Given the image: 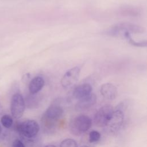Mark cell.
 Wrapping results in <instances>:
<instances>
[{
  "instance_id": "obj_1",
  "label": "cell",
  "mask_w": 147,
  "mask_h": 147,
  "mask_svg": "<svg viewBox=\"0 0 147 147\" xmlns=\"http://www.w3.org/2000/svg\"><path fill=\"white\" fill-rule=\"evenodd\" d=\"M145 30V28L129 22H121L110 27L106 30L104 33L111 37L123 38L126 32L140 33L144 32Z\"/></svg>"
},
{
  "instance_id": "obj_2",
  "label": "cell",
  "mask_w": 147,
  "mask_h": 147,
  "mask_svg": "<svg viewBox=\"0 0 147 147\" xmlns=\"http://www.w3.org/2000/svg\"><path fill=\"white\" fill-rule=\"evenodd\" d=\"M91 119L86 115H80L74 118L69 124L70 131L75 136L86 132L91 126Z\"/></svg>"
},
{
  "instance_id": "obj_3",
  "label": "cell",
  "mask_w": 147,
  "mask_h": 147,
  "mask_svg": "<svg viewBox=\"0 0 147 147\" xmlns=\"http://www.w3.org/2000/svg\"><path fill=\"white\" fill-rule=\"evenodd\" d=\"M63 113V109L60 106L57 105H51L46 110L42 117L43 124L48 127H52L61 117Z\"/></svg>"
},
{
  "instance_id": "obj_4",
  "label": "cell",
  "mask_w": 147,
  "mask_h": 147,
  "mask_svg": "<svg viewBox=\"0 0 147 147\" xmlns=\"http://www.w3.org/2000/svg\"><path fill=\"white\" fill-rule=\"evenodd\" d=\"M114 109L110 105H106L100 107L95 113L94 122L99 127L107 126L111 117Z\"/></svg>"
},
{
  "instance_id": "obj_5",
  "label": "cell",
  "mask_w": 147,
  "mask_h": 147,
  "mask_svg": "<svg viewBox=\"0 0 147 147\" xmlns=\"http://www.w3.org/2000/svg\"><path fill=\"white\" fill-rule=\"evenodd\" d=\"M20 133L28 138H32L37 136L40 126L38 123L34 120L28 119L21 122L18 126Z\"/></svg>"
},
{
  "instance_id": "obj_6",
  "label": "cell",
  "mask_w": 147,
  "mask_h": 147,
  "mask_svg": "<svg viewBox=\"0 0 147 147\" xmlns=\"http://www.w3.org/2000/svg\"><path fill=\"white\" fill-rule=\"evenodd\" d=\"M25 103L21 94L16 93L11 98L10 111L13 117L16 119L21 118L25 111Z\"/></svg>"
},
{
  "instance_id": "obj_7",
  "label": "cell",
  "mask_w": 147,
  "mask_h": 147,
  "mask_svg": "<svg viewBox=\"0 0 147 147\" xmlns=\"http://www.w3.org/2000/svg\"><path fill=\"white\" fill-rule=\"evenodd\" d=\"M80 74V68L76 66L68 69L63 76L60 83L63 87L70 88L76 84Z\"/></svg>"
},
{
  "instance_id": "obj_8",
  "label": "cell",
  "mask_w": 147,
  "mask_h": 147,
  "mask_svg": "<svg viewBox=\"0 0 147 147\" xmlns=\"http://www.w3.org/2000/svg\"><path fill=\"white\" fill-rule=\"evenodd\" d=\"M124 114L122 110L121 109L114 110L111 117L107 125L109 131L112 133H117L122 126Z\"/></svg>"
},
{
  "instance_id": "obj_9",
  "label": "cell",
  "mask_w": 147,
  "mask_h": 147,
  "mask_svg": "<svg viewBox=\"0 0 147 147\" xmlns=\"http://www.w3.org/2000/svg\"><path fill=\"white\" fill-rule=\"evenodd\" d=\"M96 102V96L94 94L91 93L90 95L79 99L75 105L76 111H84L93 106Z\"/></svg>"
},
{
  "instance_id": "obj_10",
  "label": "cell",
  "mask_w": 147,
  "mask_h": 147,
  "mask_svg": "<svg viewBox=\"0 0 147 147\" xmlns=\"http://www.w3.org/2000/svg\"><path fill=\"white\" fill-rule=\"evenodd\" d=\"M101 95L106 99L113 100L118 94L117 87L112 83H106L102 85L100 89Z\"/></svg>"
},
{
  "instance_id": "obj_11",
  "label": "cell",
  "mask_w": 147,
  "mask_h": 147,
  "mask_svg": "<svg viewBox=\"0 0 147 147\" xmlns=\"http://www.w3.org/2000/svg\"><path fill=\"white\" fill-rule=\"evenodd\" d=\"M92 90L91 86L88 83H83L76 86L73 91V96L76 99H80L90 95Z\"/></svg>"
},
{
  "instance_id": "obj_12",
  "label": "cell",
  "mask_w": 147,
  "mask_h": 147,
  "mask_svg": "<svg viewBox=\"0 0 147 147\" xmlns=\"http://www.w3.org/2000/svg\"><path fill=\"white\" fill-rule=\"evenodd\" d=\"M44 80L41 76H36L31 80L29 84V91L31 94L38 92L44 87Z\"/></svg>"
},
{
  "instance_id": "obj_13",
  "label": "cell",
  "mask_w": 147,
  "mask_h": 147,
  "mask_svg": "<svg viewBox=\"0 0 147 147\" xmlns=\"http://www.w3.org/2000/svg\"><path fill=\"white\" fill-rule=\"evenodd\" d=\"M1 122L2 125L6 128H10L13 125V118L9 115H4L1 118Z\"/></svg>"
},
{
  "instance_id": "obj_14",
  "label": "cell",
  "mask_w": 147,
  "mask_h": 147,
  "mask_svg": "<svg viewBox=\"0 0 147 147\" xmlns=\"http://www.w3.org/2000/svg\"><path fill=\"white\" fill-rule=\"evenodd\" d=\"M60 147H78L77 142L71 138H67L61 141Z\"/></svg>"
},
{
  "instance_id": "obj_15",
  "label": "cell",
  "mask_w": 147,
  "mask_h": 147,
  "mask_svg": "<svg viewBox=\"0 0 147 147\" xmlns=\"http://www.w3.org/2000/svg\"><path fill=\"white\" fill-rule=\"evenodd\" d=\"M100 138V134L99 132L96 130H92L90 131L89 134V141L91 143L96 142Z\"/></svg>"
},
{
  "instance_id": "obj_16",
  "label": "cell",
  "mask_w": 147,
  "mask_h": 147,
  "mask_svg": "<svg viewBox=\"0 0 147 147\" xmlns=\"http://www.w3.org/2000/svg\"><path fill=\"white\" fill-rule=\"evenodd\" d=\"M128 42L131 44L132 45H134V46H136V47H146V41H140V42H137V41H136L135 40H134L131 36L127 40Z\"/></svg>"
},
{
  "instance_id": "obj_17",
  "label": "cell",
  "mask_w": 147,
  "mask_h": 147,
  "mask_svg": "<svg viewBox=\"0 0 147 147\" xmlns=\"http://www.w3.org/2000/svg\"><path fill=\"white\" fill-rule=\"evenodd\" d=\"M11 147H25V146L21 141L19 140H16L13 142Z\"/></svg>"
},
{
  "instance_id": "obj_18",
  "label": "cell",
  "mask_w": 147,
  "mask_h": 147,
  "mask_svg": "<svg viewBox=\"0 0 147 147\" xmlns=\"http://www.w3.org/2000/svg\"><path fill=\"white\" fill-rule=\"evenodd\" d=\"M44 147H56V146L54 145H46Z\"/></svg>"
},
{
  "instance_id": "obj_19",
  "label": "cell",
  "mask_w": 147,
  "mask_h": 147,
  "mask_svg": "<svg viewBox=\"0 0 147 147\" xmlns=\"http://www.w3.org/2000/svg\"><path fill=\"white\" fill-rule=\"evenodd\" d=\"M1 110H2V106H1V105L0 103V113L1 112Z\"/></svg>"
},
{
  "instance_id": "obj_20",
  "label": "cell",
  "mask_w": 147,
  "mask_h": 147,
  "mask_svg": "<svg viewBox=\"0 0 147 147\" xmlns=\"http://www.w3.org/2000/svg\"><path fill=\"white\" fill-rule=\"evenodd\" d=\"M80 147H90V146H88L87 145H83V146H81Z\"/></svg>"
},
{
  "instance_id": "obj_21",
  "label": "cell",
  "mask_w": 147,
  "mask_h": 147,
  "mask_svg": "<svg viewBox=\"0 0 147 147\" xmlns=\"http://www.w3.org/2000/svg\"><path fill=\"white\" fill-rule=\"evenodd\" d=\"M1 131H2V129H1V126H0V134H1Z\"/></svg>"
}]
</instances>
